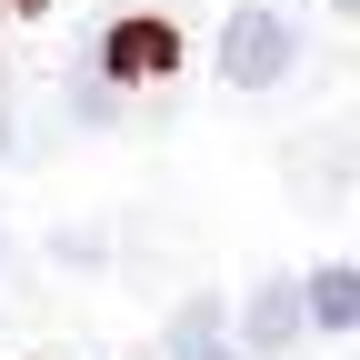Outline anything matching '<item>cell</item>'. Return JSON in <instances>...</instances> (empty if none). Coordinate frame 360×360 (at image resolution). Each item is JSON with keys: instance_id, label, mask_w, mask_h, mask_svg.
I'll return each mask as SVG.
<instances>
[{"instance_id": "obj_1", "label": "cell", "mask_w": 360, "mask_h": 360, "mask_svg": "<svg viewBox=\"0 0 360 360\" xmlns=\"http://www.w3.org/2000/svg\"><path fill=\"white\" fill-rule=\"evenodd\" d=\"M290 60H300V40H290L281 11H231V30H220V70H231L240 90H281Z\"/></svg>"}, {"instance_id": "obj_4", "label": "cell", "mask_w": 360, "mask_h": 360, "mask_svg": "<svg viewBox=\"0 0 360 360\" xmlns=\"http://www.w3.org/2000/svg\"><path fill=\"white\" fill-rule=\"evenodd\" d=\"M300 321L310 330H350L360 321V270H321V281L300 290Z\"/></svg>"}, {"instance_id": "obj_5", "label": "cell", "mask_w": 360, "mask_h": 360, "mask_svg": "<svg viewBox=\"0 0 360 360\" xmlns=\"http://www.w3.org/2000/svg\"><path fill=\"white\" fill-rule=\"evenodd\" d=\"M170 360H240V350H231V330H220V310H210V300H191V310H180V321H170Z\"/></svg>"}, {"instance_id": "obj_2", "label": "cell", "mask_w": 360, "mask_h": 360, "mask_svg": "<svg viewBox=\"0 0 360 360\" xmlns=\"http://www.w3.org/2000/svg\"><path fill=\"white\" fill-rule=\"evenodd\" d=\"M101 60H110V80H160V70L180 60V40H170L160 20H120V30L101 40Z\"/></svg>"}, {"instance_id": "obj_6", "label": "cell", "mask_w": 360, "mask_h": 360, "mask_svg": "<svg viewBox=\"0 0 360 360\" xmlns=\"http://www.w3.org/2000/svg\"><path fill=\"white\" fill-rule=\"evenodd\" d=\"M330 11H360V0H330Z\"/></svg>"}, {"instance_id": "obj_3", "label": "cell", "mask_w": 360, "mask_h": 360, "mask_svg": "<svg viewBox=\"0 0 360 360\" xmlns=\"http://www.w3.org/2000/svg\"><path fill=\"white\" fill-rule=\"evenodd\" d=\"M240 340H250V360L290 350V340H300V290H290V281H260L250 310H240Z\"/></svg>"}]
</instances>
